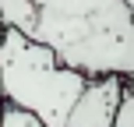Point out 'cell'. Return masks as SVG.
Wrapping results in <instances>:
<instances>
[{"instance_id": "obj_1", "label": "cell", "mask_w": 134, "mask_h": 127, "mask_svg": "<svg viewBox=\"0 0 134 127\" xmlns=\"http://www.w3.org/2000/svg\"><path fill=\"white\" fill-rule=\"evenodd\" d=\"M28 39L81 78H134V14L124 0H32Z\"/></svg>"}, {"instance_id": "obj_2", "label": "cell", "mask_w": 134, "mask_h": 127, "mask_svg": "<svg viewBox=\"0 0 134 127\" xmlns=\"http://www.w3.org/2000/svg\"><path fill=\"white\" fill-rule=\"evenodd\" d=\"M85 81L88 78L60 67L46 46L28 35L14 28L0 32V95L7 106L32 113L42 127H64Z\"/></svg>"}, {"instance_id": "obj_3", "label": "cell", "mask_w": 134, "mask_h": 127, "mask_svg": "<svg viewBox=\"0 0 134 127\" xmlns=\"http://www.w3.org/2000/svg\"><path fill=\"white\" fill-rule=\"evenodd\" d=\"M124 81L120 78H88L78 92L64 127H113V113L120 102Z\"/></svg>"}, {"instance_id": "obj_4", "label": "cell", "mask_w": 134, "mask_h": 127, "mask_svg": "<svg viewBox=\"0 0 134 127\" xmlns=\"http://www.w3.org/2000/svg\"><path fill=\"white\" fill-rule=\"evenodd\" d=\"M35 7L32 0H0V28H14L21 35H32Z\"/></svg>"}, {"instance_id": "obj_5", "label": "cell", "mask_w": 134, "mask_h": 127, "mask_svg": "<svg viewBox=\"0 0 134 127\" xmlns=\"http://www.w3.org/2000/svg\"><path fill=\"white\" fill-rule=\"evenodd\" d=\"M113 127H134V78L124 81L120 102H116V113H113Z\"/></svg>"}, {"instance_id": "obj_6", "label": "cell", "mask_w": 134, "mask_h": 127, "mask_svg": "<svg viewBox=\"0 0 134 127\" xmlns=\"http://www.w3.org/2000/svg\"><path fill=\"white\" fill-rule=\"evenodd\" d=\"M0 127H42L35 120L32 113H25V109H14V106H0Z\"/></svg>"}, {"instance_id": "obj_7", "label": "cell", "mask_w": 134, "mask_h": 127, "mask_svg": "<svg viewBox=\"0 0 134 127\" xmlns=\"http://www.w3.org/2000/svg\"><path fill=\"white\" fill-rule=\"evenodd\" d=\"M124 7H127V11H131V14H134V0H124Z\"/></svg>"}, {"instance_id": "obj_8", "label": "cell", "mask_w": 134, "mask_h": 127, "mask_svg": "<svg viewBox=\"0 0 134 127\" xmlns=\"http://www.w3.org/2000/svg\"><path fill=\"white\" fill-rule=\"evenodd\" d=\"M0 106H4V95H0Z\"/></svg>"}]
</instances>
